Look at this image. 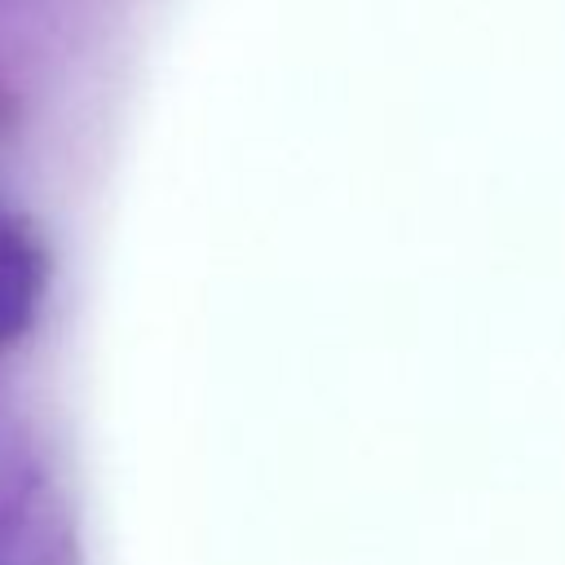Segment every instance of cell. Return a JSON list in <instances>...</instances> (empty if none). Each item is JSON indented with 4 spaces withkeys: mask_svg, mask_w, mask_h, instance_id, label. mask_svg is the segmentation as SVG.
Returning <instances> with one entry per match:
<instances>
[{
    "mask_svg": "<svg viewBox=\"0 0 565 565\" xmlns=\"http://www.w3.org/2000/svg\"><path fill=\"white\" fill-rule=\"evenodd\" d=\"M44 287H49V256L40 234L22 221L18 207L0 203V353L31 331Z\"/></svg>",
    "mask_w": 565,
    "mask_h": 565,
    "instance_id": "6da1fadb",
    "label": "cell"
}]
</instances>
